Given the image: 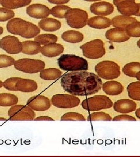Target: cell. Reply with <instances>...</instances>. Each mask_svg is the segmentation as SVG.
Returning <instances> with one entry per match:
<instances>
[{
	"label": "cell",
	"instance_id": "ba28073f",
	"mask_svg": "<svg viewBox=\"0 0 140 157\" xmlns=\"http://www.w3.org/2000/svg\"><path fill=\"white\" fill-rule=\"evenodd\" d=\"M15 68L24 73H36L45 69V63L39 59L23 58L16 61Z\"/></svg>",
	"mask_w": 140,
	"mask_h": 157
},
{
	"label": "cell",
	"instance_id": "60d3db41",
	"mask_svg": "<svg viewBox=\"0 0 140 157\" xmlns=\"http://www.w3.org/2000/svg\"><path fill=\"white\" fill-rule=\"evenodd\" d=\"M34 121H54V120L53 118H51L50 117H47V116H41L39 117L38 118L34 119Z\"/></svg>",
	"mask_w": 140,
	"mask_h": 157
},
{
	"label": "cell",
	"instance_id": "d4e9b609",
	"mask_svg": "<svg viewBox=\"0 0 140 157\" xmlns=\"http://www.w3.org/2000/svg\"><path fill=\"white\" fill-rule=\"evenodd\" d=\"M62 39L70 43H78L84 39V35L81 32L75 30H68L62 34Z\"/></svg>",
	"mask_w": 140,
	"mask_h": 157
},
{
	"label": "cell",
	"instance_id": "e575fe53",
	"mask_svg": "<svg viewBox=\"0 0 140 157\" xmlns=\"http://www.w3.org/2000/svg\"><path fill=\"white\" fill-rule=\"evenodd\" d=\"M62 121H85L86 119L84 116L77 112H68L62 115L61 118Z\"/></svg>",
	"mask_w": 140,
	"mask_h": 157
},
{
	"label": "cell",
	"instance_id": "8d00e7d4",
	"mask_svg": "<svg viewBox=\"0 0 140 157\" xmlns=\"http://www.w3.org/2000/svg\"><path fill=\"white\" fill-rule=\"evenodd\" d=\"M20 78H11L6 79L3 82V86L6 90L12 91H17L16 84Z\"/></svg>",
	"mask_w": 140,
	"mask_h": 157
},
{
	"label": "cell",
	"instance_id": "b9f144b4",
	"mask_svg": "<svg viewBox=\"0 0 140 157\" xmlns=\"http://www.w3.org/2000/svg\"><path fill=\"white\" fill-rule=\"evenodd\" d=\"M127 1V0H113V4H114V6H116L120 2H122V1ZM129 1H135V0H129Z\"/></svg>",
	"mask_w": 140,
	"mask_h": 157
},
{
	"label": "cell",
	"instance_id": "681fc988",
	"mask_svg": "<svg viewBox=\"0 0 140 157\" xmlns=\"http://www.w3.org/2000/svg\"><path fill=\"white\" fill-rule=\"evenodd\" d=\"M84 1H89V2H94V1H101V0H84Z\"/></svg>",
	"mask_w": 140,
	"mask_h": 157
},
{
	"label": "cell",
	"instance_id": "4fadbf2b",
	"mask_svg": "<svg viewBox=\"0 0 140 157\" xmlns=\"http://www.w3.org/2000/svg\"><path fill=\"white\" fill-rule=\"evenodd\" d=\"M26 13L29 17L35 19H45L50 15V10L47 6L35 4L28 6Z\"/></svg>",
	"mask_w": 140,
	"mask_h": 157
},
{
	"label": "cell",
	"instance_id": "52a82bcc",
	"mask_svg": "<svg viewBox=\"0 0 140 157\" xmlns=\"http://www.w3.org/2000/svg\"><path fill=\"white\" fill-rule=\"evenodd\" d=\"M65 18L68 25L72 28L81 29L87 25L88 13L79 8H70L68 10Z\"/></svg>",
	"mask_w": 140,
	"mask_h": 157
},
{
	"label": "cell",
	"instance_id": "f6af8a7d",
	"mask_svg": "<svg viewBox=\"0 0 140 157\" xmlns=\"http://www.w3.org/2000/svg\"><path fill=\"white\" fill-rule=\"evenodd\" d=\"M138 6H139V11L138 12V13L136 14V15H135V16L140 17V4H138Z\"/></svg>",
	"mask_w": 140,
	"mask_h": 157
},
{
	"label": "cell",
	"instance_id": "ab89813d",
	"mask_svg": "<svg viewBox=\"0 0 140 157\" xmlns=\"http://www.w3.org/2000/svg\"><path fill=\"white\" fill-rule=\"evenodd\" d=\"M50 3L56 5H62L67 4L70 0H47Z\"/></svg>",
	"mask_w": 140,
	"mask_h": 157
},
{
	"label": "cell",
	"instance_id": "4dcf8cb0",
	"mask_svg": "<svg viewBox=\"0 0 140 157\" xmlns=\"http://www.w3.org/2000/svg\"><path fill=\"white\" fill-rule=\"evenodd\" d=\"M57 36L51 34H40L34 37V41H37L40 45H45L51 43H55L57 41Z\"/></svg>",
	"mask_w": 140,
	"mask_h": 157
},
{
	"label": "cell",
	"instance_id": "e0dca14e",
	"mask_svg": "<svg viewBox=\"0 0 140 157\" xmlns=\"http://www.w3.org/2000/svg\"><path fill=\"white\" fill-rule=\"evenodd\" d=\"M107 39L114 43H123L129 40L130 37L127 33L126 30L118 28H112L106 32Z\"/></svg>",
	"mask_w": 140,
	"mask_h": 157
},
{
	"label": "cell",
	"instance_id": "1f68e13d",
	"mask_svg": "<svg viewBox=\"0 0 140 157\" xmlns=\"http://www.w3.org/2000/svg\"><path fill=\"white\" fill-rule=\"evenodd\" d=\"M70 9V8L68 6L58 5L52 8L50 10V14L57 18L64 19L65 18L67 12Z\"/></svg>",
	"mask_w": 140,
	"mask_h": 157
},
{
	"label": "cell",
	"instance_id": "7c38bea8",
	"mask_svg": "<svg viewBox=\"0 0 140 157\" xmlns=\"http://www.w3.org/2000/svg\"><path fill=\"white\" fill-rule=\"evenodd\" d=\"M27 106L36 111H45L51 107V102L49 98L42 95L34 96L27 101Z\"/></svg>",
	"mask_w": 140,
	"mask_h": 157
},
{
	"label": "cell",
	"instance_id": "5bb4252c",
	"mask_svg": "<svg viewBox=\"0 0 140 157\" xmlns=\"http://www.w3.org/2000/svg\"><path fill=\"white\" fill-rule=\"evenodd\" d=\"M114 10V6L112 4L105 1L94 3L90 6V12L98 16L109 15L113 12Z\"/></svg>",
	"mask_w": 140,
	"mask_h": 157
},
{
	"label": "cell",
	"instance_id": "7dc6e473",
	"mask_svg": "<svg viewBox=\"0 0 140 157\" xmlns=\"http://www.w3.org/2000/svg\"><path fill=\"white\" fill-rule=\"evenodd\" d=\"M7 119L6 118L0 117V121H6Z\"/></svg>",
	"mask_w": 140,
	"mask_h": 157
},
{
	"label": "cell",
	"instance_id": "7bdbcfd3",
	"mask_svg": "<svg viewBox=\"0 0 140 157\" xmlns=\"http://www.w3.org/2000/svg\"><path fill=\"white\" fill-rule=\"evenodd\" d=\"M135 116L137 117V118L140 119V108L137 109L135 111Z\"/></svg>",
	"mask_w": 140,
	"mask_h": 157
},
{
	"label": "cell",
	"instance_id": "d590c367",
	"mask_svg": "<svg viewBox=\"0 0 140 157\" xmlns=\"http://www.w3.org/2000/svg\"><path fill=\"white\" fill-rule=\"evenodd\" d=\"M15 16L13 11L6 8H0V22H6L11 19Z\"/></svg>",
	"mask_w": 140,
	"mask_h": 157
},
{
	"label": "cell",
	"instance_id": "83f0119b",
	"mask_svg": "<svg viewBox=\"0 0 140 157\" xmlns=\"http://www.w3.org/2000/svg\"><path fill=\"white\" fill-rule=\"evenodd\" d=\"M18 102V98L14 94L10 93L0 94V106L12 107L17 105Z\"/></svg>",
	"mask_w": 140,
	"mask_h": 157
},
{
	"label": "cell",
	"instance_id": "4316f807",
	"mask_svg": "<svg viewBox=\"0 0 140 157\" xmlns=\"http://www.w3.org/2000/svg\"><path fill=\"white\" fill-rule=\"evenodd\" d=\"M30 2L31 0H1V5L7 9L14 10L26 6Z\"/></svg>",
	"mask_w": 140,
	"mask_h": 157
},
{
	"label": "cell",
	"instance_id": "c3c4849f",
	"mask_svg": "<svg viewBox=\"0 0 140 157\" xmlns=\"http://www.w3.org/2000/svg\"><path fill=\"white\" fill-rule=\"evenodd\" d=\"M137 45L138 46V47L140 48V39L139 40H138V41L137 43Z\"/></svg>",
	"mask_w": 140,
	"mask_h": 157
},
{
	"label": "cell",
	"instance_id": "74e56055",
	"mask_svg": "<svg viewBox=\"0 0 140 157\" xmlns=\"http://www.w3.org/2000/svg\"><path fill=\"white\" fill-rule=\"evenodd\" d=\"M15 59L6 55H0V68L10 67L14 65Z\"/></svg>",
	"mask_w": 140,
	"mask_h": 157
},
{
	"label": "cell",
	"instance_id": "2e32d148",
	"mask_svg": "<svg viewBox=\"0 0 140 157\" xmlns=\"http://www.w3.org/2000/svg\"><path fill=\"white\" fill-rule=\"evenodd\" d=\"M136 102L130 99H122L114 102L113 109L116 112L121 113H129L135 111Z\"/></svg>",
	"mask_w": 140,
	"mask_h": 157
},
{
	"label": "cell",
	"instance_id": "5b68a950",
	"mask_svg": "<svg viewBox=\"0 0 140 157\" xmlns=\"http://www.w3.org/2000/svg\"><path fill=\"white\" fill-rule=\"evenodd\" d=\"M96 73L101 78L112 80L120 75V68L117 63L111 61H104L98 63L95 67Z\"/></svg>",
	"mask_w": 140,
	"mask_h": 157
},
{
	"label": "cell",
	"instance_id": "f546056e",
	"mask_svg": "<svg viewBox=\"0 0 140 157\" xmlns=\"http://www.w3.org/2000/svg\"><path fill=\"white\" fill-rule=\"evenodd\" d=\"M122 71L126 76L135 78L136 74L140 71V62H133L127 63L124 67Z\"/></svg>",
	"mask_w": 140,
	"mask_h": 157
},
{
	"label": "cell",
	"instance_id": "8fae6325",
	"mask_svg": "<svg viewBox=\"0 0 140 157\" xmlns=\"http://www.w3.org/2000/svg\"><path fill=\"white\" fill-rule=\"evenodd\" d=\"M0 48L10 54H17L22 51V43L17 37L7 36L0 40Z\"/></svg>",
	"mask_w": 140,
	"mask_h": 157
},
{
	"label": "cell",
	"instance_id": "44dd1931",
	"mask_svg": "<svg viewBox=\"0 0 140 157\" xmlns=\"http://www.w3.org/2000/svg\"><path fill=\"white\" fill-rule=\"evenodd\" d=\"M37 83L33 80L21 78L16 84L17 91L23 93H31L38 89Z\"/></svg>",
	"mask_w": 140,
	"mask_h": 157
},
{
	"label": "cell",
	"instance_id": "30bf717a",
	"mask_svg": "<svg viewBox=\"0 0 140 157\" xmlns=\"http://www.w3.org/2000/svg\"><path fill=\"white\" fill-rule=\"evenodd\" d=\"M51 103L58 108H73L78 106L80 100L72 94H56L51 98Z\"/></svg>",
	"mask_w": 140,
	"mask_h": 157
},
{
	"label": "cell",
	"instance_id": "603a6c76",
	"mask_svg": "<svg viewBox=\"0 0 140 157\" xmlns=\"http://www.w3.org/2000/svg\"><path fill=\"white\" fill-rule=\"evenodd\" d=\"M137 21L135 17L119 15L114 17L112 20V26L116 28L125 30L130 24Z\"/></svg>",
	"mask_w": 140,
	"mask_h": 157
},
{
	"label": "cell",
	"instance_id": "f1b7e54d",
	"mask_svg": "<svg viewBox=\"0 0 140 157\" xmlns=\"http://www.w3.org/2000/svg\"><path fill=\"white\" fill-rule=\"evenodd\" d=\"M129 97L132 100L140 101V82H132L127 86Z\"/></svg>",
	"mask_w": 140,
	"mask_h": 157
},
{
	"label": "cell",
	"instance_id": "3957f363",
	"mask_svg": "<svg viewBox=\"0 0 140 157\" xmlns=\"http://www.w3.org/2000/svg\"><path fill=\"white\" fill-rule=\"evenodd\" d=\"M57 63L65 71H86L89 69L88 62L85 59L73 54L62 55L58 59Z\"/></svg>",
	"mask_w": 140,
	"mask_h": 157
},
{
	"label": "cell",
	"instance_id": "f35d334b",
	"mask_svg": "<svg viewBox=\"0 0 140 157\" xmlns=\"http://www.w3.org/2000/svg\"><path fill=\"white\" fill-rule=\"evenodd\" d=\"M113 121H136V119L130 115L126 114L120 115L115 117L113 119Z\"/></svg>",
	"mask_w": 140,
	"mask_h": 157
},
{
	"label": "cell",
	"instance_id": "9a60e30c",
	"mask_svg": "<svg viewBox=\"0 0 140 157\" xmlns=\"http://www.w3.org/2000/svg\"><path fill=\"white\" fill-rule=\"evenodd\" d=\"M118 11L122 15L131 17L133 15H136L139 11L138 4L135 3L133 1H124L120 2L116 6Z\"/></svg>",
	"mask_w": 140,
	"mask_h": 157
},
{
	"label": "cell",
	"instance_id": "277c9868",
	"mask_svg": "<svg viewBox=\"0 0 140 157\" xmlns=\"http://www.w3.org/2000/svg\"><path fill=\"white\" fill-rule=\"evenodd\" d=\"M81 105L84 109L92 112L106 109L113 105L112 100L106 95H95L92 97L86 98L82 102Z\"/></svg>",
	"mask_w": 140,
	"mask_h": 157
},
{
	"label": "cell",
	"instance_id": "d6a6232c",
	"mask_svg": "<svg viewBox=\"0 0 140 157\" xmlns=\"http://www.w3.org/2000/svg\"><path fill=\"white\" fill-rule=\"evenodd\" d=\"M125 30L130 37H140V22L136 21L130 24Z\"/></svg>",
	"mask_w": 140,
	"mask_h": 157
},
{
	"label": "cell",
	"instance_id": "ee69618b",
	"mask_svg": "<svg viewBox=\"0 0 140 157\" xmlns=\"http://www.w3.org/2000/svg\"><path fill=\"white\" fill-rule=\"evenodd\" d=\"M135 78H137L138 81H140V71L138 72H137V73L136 74V76H135Z\"/></svg>",
	"mask_w": 140,
	"mask_h": 157
},
{
	"label": "cell",
	"instance_id": "ac0fdd59",
	"mask_svg": "<svg viewBox=\"0 0 140 157\" xmlns=\"http://www.w3.org/2000/svg\"><path fill=\"white\" fill-rule=\"evenodd\" d=\"M64 47L61 44L51 43L43 47L40 48V52L44 56L49 58H53L61 55L64 52Z\"/></svg>",
	"mask_w": 140,
	"mask_h": 157
},
{
	"label": "cell",
	"instance_id": "f907efd6",
	"mask_svg": "<svg viewBox=\"0 0 140 157\" xmlns=\"http://www.w3.org/2000/svg\"><path fill=\"white\" fill-rule=\"evenodd\" d=\"M2 86H3V82H2L1 80H0V89H1Z\"/></svg>",
	"mask_w": 140,
	"mask_h": 157
},
{
	"label": "cell",
	"instance_id": "9c48e42d",
	"mask_svg": "<svg viewBox=\"0 0 140 157\" xmlns=\"http://www.w3.org/2000/svg\"><path fill=\"white\" fill-rule=\"evenodd\" d=\"M8 115L10 120L15 121H33L35 117L34 110L28 106L15 105L9 109Z\"/></svg>",
	"mask_w": 140,
	"mask_h": 157
},
{
	"label": "cell",
	"instance_id": "cb8c5ba5",
	"mask_svg": "<svg viewBox=\"0 0 140 157\" xmlns=\"http://www.w3.org/2000/svg\"><path fill=\"white\" fill-rule=\"evenodd\" d=\"M22 43V52L27 55H36L40 52L41 46L36 41H25Z\"/></svg>",
	"mask_w": 140,
	"mask_h": 157
},
{
	"label": "cell",
	"instance_id": "d6986e66",
	"mask_svg": "<svg viewBox=\"0 0 140 157\" xmlns=\"http://www.w3.org/2000/svg\"><path fill=\"white\" fill-rule=\"evenodd\" d=\"M87 25L96 29H103L112 25V20L103 16L92 17L87 21Z\"/></svg>",
	"mask_w": 140,
	"mask_h": 157
},
{
	"label": "cell",
	"instance_id": "bcb514c9",
	"mask_svg": "<svg viewBox=\"0 0 140 157\" xmlns=\"http://www.w3.org/2000/svg\"><path fill=\"white\" fill-rule=\"evenodd\" d=\"M3 31H4L3 28H2L1 26H0V36H1L2 34L3 33Z\"/></svg>",
	"mask_w": 140,
	"mask_h": 157
},
{
	"label": "cell",
	"instance_id": "484cf974",
	"mask_svg": "<svg viewBox=\"0 0 140 157\" xmlns=\"http://www.w3.org/2000/svg\"><path fill=\"white\" fill-rule=\"evenodd\" d=\"M62 71L56 68L44 69L40 73V77L45 80H54L62 76Z\"/></svg>",
	"mask_w": 140,
	"mask_h": 157
},
{
	"label": "cell",
	"instance_id": "816d5d0a",
	"mask_svg": "<svg viewBox=\"0 0 140 157\" xmlns=\"http://www.w3.org/2000/svg\"><path fill=\"white\" fill-rule=\"evenodd\" d=\"M1 0H0V3H1Z\"/></svg>",
	"mask_w": 140,
	"mask_h": 157
},
{
	"label": "cell",
	"instance_id": "7402d4cb",
	"mask_svg": "<svg viewBox=\"0 0 140 157\" xmlns=\"http://www.w3.org/2000/svg\"><path fill=\"white\" fill-rule=\"evenodd\" d=\"M39 26L45 32H55L61 28L62 23L55 19L46 17L40 21Z\"/></svg>",
	"mask_w": 140,
	"mask_h": 157
},
{
	"label": "cell",
	"instance_id": "836d02e7",
	"mask_svg": "<svg viewBox=\"0 0 140 157\" xmlns=\"http://www.w3.org/2000/svg\"><path fill=\"white\" fill-rule=\"evenodd\" d=\"M87 120L88 121H111L112 118L108 113L103 112H94L90 114L88 117Z\"/></svg>",
	"mask_w": 140,
	"mask_h": 157
},
{
	"label": "cell",
	"instance_id": "7a4b0ae2",
	"mask_svg": "<svg viewBox=\"0 0 140 157\" xmlns=\"http://www.w3.org/2000/svg\"><path fill=\"white\" fill-rule=\"evenodd\" d=\"M8 32L25 39H32L39 34L40 29L32 23L21 18L11 19L6 25Z\"/></svg>",
	"mask_w": 140,
	"mask_h": 157
},
{
	"label": "cell",
	"instance_id": "8992f818",
	"mask_svg": "<svg viewBox=\"0 0 140 157\" xmlns=\"http://www.w3.org/2000/svg\"><path fill=\"white\" fill-rule=\"evenodd\" d=\"M83 55L89 59H99L105 56L106 50L103 41L101 39H95L80 47Z\"/></svg>",
	"mask_w": 140,
	"mask_h": 157
},
{
	"label": "cell",
	"instance_id": "6da1fadb",
	"mask_svg": "<svg viewBox=\"0 0 140 157\" xmlns=\"http://www.w3.org/2000/svg\"><path fill=\"white\" fill-rule=\"evenodd\" d=\"M64 91L75 96H89L98 93L103 83L95 73L86 71H75L65 74L61 79Z\"/></svg>",
	"mask_w": 140,
	"mask_h": 157
},
{
	"label": "cell",
	"instance_id": "ffe728a7",
	"mask_svg": "<svg viewBox=\"0 0 140 157\" xmlns=\"http://www.w3.org/2000/svg\"><path fill=\"white\" fill-rule=\"evenodd\" d=\"M102 89L103 91L109 95H120L123 91V86L117 81H107L104 83Z\"/></svg>",
	"mask_w": 140,
	"mask_h": 157
}]
</instances>
